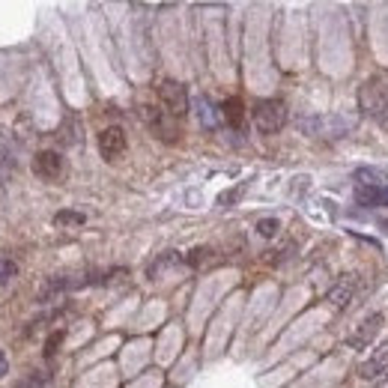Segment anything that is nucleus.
Listing matches in <instances>:
<instances>
[{"instance_id":"1","label":"nucleus","mask_w":388,"mask_h":388,"mask_svg":"<svg viewBox=\"0 0 388 388\" xmlns=\"http://www.w3.org/2000/svg\"><path fill=\"white\" fill-rule=\"evenodd\" d=\"M358 105L364 114H371L382 128H388V87L382 81H367L358 93Z\"/></svg>"},{"instance_id":"2","label":"nucleus","mask_w":388,"mask_h":388,"mask_svg":"<svg viewBox=\"0 0 388 388\" xmlns=\"http://www.w3.org/2000/svg\"><path fill=\"white\" fill-rule=\"evenodd\" d=\"M287 123V105L281 99H263L254 105V126L263 135H275Z\"/></svg>"},{"instance_id":"3","label":"nucleus","mask_w":388,"mask_h":388,"mask_svg":"<svg viewBox=\"0 0 388 388\" xmlns=\"http://www.w3.org/2000/svg\"><path fill=\"white\" fill-rule=\"evenodd\" d=\"M141 117L146 119V126L153 128V132H155L158 137H162L165 144H176L179 126H176V119H174L171 114H167L162 105H158V108H155V105H144V108H141Z\"/></svg>"},{"instance_id":"4","label":"nucleus","mask_w":388,"mask_h":388,"mask_svg":"<svg viewBox=\"0 0 388 388\" xmlns=\"http://www.w3.org/2000/svg\"><path fill=\"white\" fill-rule=\"evenodd\" d=\"M158 105H162L174 119L185 117L188 114V93H185V87L179 81H162V87H158Z\"/></svg>"},{"instance_id":"5","label":"nucleus","mask_w":388,"mask_h":388,"mask_svg":"<svg viewBox=\"0 0 388 388\" xmlns=\"http://www.w3.org/2000/svg\"><path fill=\"white\" fill-rule=\"evenodd\" d=\"M99 149H102V155L108 158V162H114V158H119L126 153V132L119 126H111L105 128L102 135H99Z\"/></svg>"},{"instance_id":"6","label":"nucleus","mask_w":388,"mask_h":388,"mask_svg":"<svg viewBox=\"0 0 388 388\" xmlns=\"http://www.w3.org/2000/svg\"><path fill=\"white\" fill-rule=\"evenodd\" d=\"M33 174L39 179H57L60 174H63V158H60V153H54V149H42V153L33 158Z\"/></svg>"},{"instance_id":"7","label":"nucleus","mask_w":388,"mask_h":388,"mask_svg":"<svg viewBox=\"0 0 388 388\" xmlns=\"http://www.w3.org/2000/svg\"><path fill=\"white\" fill-rule=\"evenodd\" d=\"M385 367H388V344L376 346V350L367 355L362 364H358V376H364V380H376V376H382Z\"/></svg>"},{"instance_id":"8","label":"nucleus","mask_w":388,"mask_h":388,"mask_svg":"<svg viewBox=\"0 0 388 388\" xmlns=\"http://www.w3.org/2000/svg\"><path fill=\"white\" fill-rule=\"evenodd\" d=\"M355 293H358V278L355 275H344L341 281H337V287H332L328 302H332L335 307H346L355 298Z\"/></svg>"},{"instance_id":"9","label":"nucleus","mask_w":388,"mask_h":388,"mask_svg":"<svg viewBox=\"0 0 388 388\" xmlns=\"http://www.w3.org/2000/svg\"><path fill=\"white\" fill-rule=\"evenodd\" d=\"M382 323H385V320H382V314H373V317H367V320H364L362 326H358V332L350 337V344H353V346H367V344H371L376 335H380Z\"/></svg>"},{"instance_id":"10","label":"nucleus","mask_w":388,"mask_h":388,"mask_svg":"<svg viewBox=\"0 0 388 388\" xmlns=\"http://www.w3.org/2000/svg\"><path fill=\"white\" fill-rule=\"evenodd\" d=\"M355 203L358 206H388V185H355Z\"/></svg>"},{"instance_id":"11","label":"nucleus","mask_w":388,"mask_h":388,"mask_svg":"<svg viewBox=\"0 0 388 388\" xmlns=\"http://www.w3.org/2000/svg\"><path fill=\"white\" fill-rule=\"evenodd\" d=\"M221 119L227 126H233L239 128L245 123V105H242V99H227V102L221 105Z\"/></svg>"},{"instance_id":"12","label":"nucleus","mask_w":388,"mask_h":388,"mask_svg":"<svg viewBox=\"0 0 388 388\" xmlns=\"http://www.w3.org/2000/svg\"><path fill=\"white\" fill-rule=\"evenodd\" d=\"M355 185L371 188V185H388V179L382 171H373V167H358L355 171Z\"/></svg>"},{"instance_id":"13","label":"nucleus","mask_w":388,"mask_h":388,"mask_svg":"<svg viewBox=\"0 0 388 388\" xmlns=\"http://www.w3.org/2000/svg\"><path fill=\"white\" fill-rule=\"evenodd\" d=\"M197 108H201V119H203V126H209V128H215V123H218V111L215 114V108H212V102H209V99H201V102H197Z\"/></svg>"},{"instance_id":"14","label":"nucleus","mask_w":388,"mask_h":388,"mask_svg":"<svg viewBox=\"0 0 388 388\" xmlns=\"http://www.w3.org/2000/svg\"><path fill=\"white\" fill-rule=\"evenodd\" d=\"M84 221L87 218L81 212H57L54 215V224H60V227H81Z\"/></svg>"},{"instance_id":"15","label":"nucleus","mask_w":388,"mask_h":388,"mask_svg":"<svg viewBox=\"0 0 388 388\" xmlns=\"http://www.w3.org/2000/svg\"><path fill=\"white\" fill-rule=\"evenodd\" d=\"M212 248H194L192 254H188V266H203V263H209L212 260Z\"/></svg>"},{"instance_id":"16","label":"nucleus","mask_w":388,"mask_h":388,"mask_svg":"<svg viewBox=\"0 0 388 388\" xmlns=\"http://www.w3.org/2000/svg\"><path fill=\"white\" fill-rule=\"evenodd\" d=\"M278 230H281V224H278V218H263V221H257V233L266 236V239H272Z\"/></svg>"},{"instance_id":"17","label":"nucleus","mask_w":388,"mask_h":388,"mask_svg":"<svg viewBox=\"0 0 388 388\" xmlns=\"http://www.w3.org/2000/svg\"><path fill=\"white\" fill-rule=\"evenodd\" d=\"M18 275V266L12 260H6V257H0V284L12 281V278Z\"/></svg>"},{"instance_id":"18","label":"nucleus","mask_w":388,"mask_h":388,"mask_svg":"<svg viewBox=\"0 0 388 388\" xmlns=\"http://www.w3.org/2000/svg\"><path fill=\"white\" fill-rule=\"evenodd\" d=\"M174 263H176V254H174V251H167V254H162V257H158V260H155L153 266H149V278H155V275L162 272L165 266H174Z\"/></svg>"},{"instance_id":"19","label":"nucleus","mask_w":388,"mask_h":388,"mask_svg":"<svg viewBox=\"0 0 388 388\" xmlns=\"http://www.w3.org/2000/svg\"><path fill=\"white\" fill-rule=\"evenodd\" d=\"M12 167H15L12 155H9V149H6L3 144H0V183H3V179H6V174L12 171Z\"/></svg>"},{"instance_id":"20","label":"nucleus","mask_w":388,"mask_h":388,"mask_svg":"<svg viewBox=\"0 0 388 388\" xmlns=\"http://www.w3.org/2000/svg\"><path fill=\"white\" fill-rule=\"evenodd\" d=\"M60 344H63V332H54L51 337H48V344H45V355L51 358V355L57 353V346H60Z\"/></svg>"},{"instance_id":"21","label":"nucleus","mask_w":388,"mask_h":388,"mask_svg":"<svg viewBox=\"0 0 388 388\" xmlns=\"http://www.w3.org/2000/svg\"><path fill=\"white\" fill-rule=\"evenodd\" d=\"M6 371H9V364H6V355H3V350H0V376H6Z\"/></svg>"},{"instance_id":"22","label":"nucleus","mask_w":388,"mask_h":388,"mask_svg":"<svg viewBox=\"0 0 388 388\" xmlns=\"http://www.w3.org/2000/svg\"><path fill=\"white\" fill-rule=\"evenodd\" d=\"M380 227H382V230L388 233V218H382V221H380Z\"/></svg>"},{"instance_id":"23","label":"nucleus","mask_w":388,"mask_h":388,"mask_svg":"<svg viewBox=\"0 0 388 388\" xmlns=\"http://www.w3.org/2000/svg\"><path fill=\"white\" fill-rule=\"evenodd\" d=\"M376 388H388V380H385V382H380V385H376Z\"/></svg>"}]
</instances>
